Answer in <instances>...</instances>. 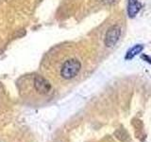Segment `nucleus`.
<instances>
[{
    "mask_svg": "<svg viewBox=\"0 0 151 142\" xmlns=\"http://www.w3.org/2000/svg\"><path fill=\"white\" fill-rule=\"evenodd\" d=\"M81 68V64L77 59H70L65 61L61 65L60 76L65 80H71L78 74Z\"/></svg>",
    "mask_w": 151,
    "mask_h": 142,
    "instance_id": "f257e3e1",
    "label": "nucleus"
},
{
    "mask_svg": "<svg viewBox=\"0 0 151 142\" xmlns=\"http://www.w3.org/2000/svg\"><path fill=\"white\" fill-rule=\"evenodd\" d=\"M121 36V28L117 25H113L109 28L105 34V39H104V44L107 47L114 46L117 42L119 41Z\"/></svg>",
    "mask_w": 151,
    "mask_h": 142,
    "instance_id": "f03ea898",
    "label": "nucleus"
},
{
    "mask_svg": "<svg viewBox=\"0 0 151 142\" xmlns=\"http://www.w3.org/2000/svg\"><path fill=\"white\" fill-rule=\"evenodd\" d=\"M34 88L35 90L40 94H48L51 90V84L45 78L42 77V76H36L34 78Z\"/></svg>",
    "mask_w": 151,
    "mask_h": 142,
    "instance_id": "7ed1b4c3",
    "label": "nucleus"
},
{
    "mask_svg": "<svg viewBox=\"0 0 151 142\" xmlns=\"http://www.w3.org/2000/svg\"><path fill=\"white\" fill-rule=\"evenodd\" d=\"M142 8L140 0H127V14L130 18L135 17Z\"/></svg>",
    "mask_w": 151,
    "mask_h": 142,
    "instance_id": "20e7f679",
    "label": "nucleus"
},
{
    "mask_svg": "<svg viewBox=\"0 0 151 142\" xmlns=\"http://www.w3.org/2000/svg\"><path fill=\"white\" fill-rule=\"evenodd\" d=\"M144 49V46L143 45H135L132 47L127 51V54H126V57L125 59L126 60H131L133 59L134 57H136L138 54H140L142 51Z\"/></svg>",
    "mask_w": 151,
    "mask_h": 142,
    "instance_id": "39448f33",
    "label": "nucleus"
},
{
    "mask_svg": "<svg viewBox=\"0 0 151 142\" xmlns=\"http://www.w3.org/2000/svg\"><path fill=\"white\" fill-rule=\"evenodd\" d=\"M142 58L144 60H145L146 62H148V63H151V56H148V55H143L142 56Z\"/></svg>",
    "mask_w": 151,
    "mask_h": 142,
    "instance_id": "423d86ee",
    "label": "nucleus"
},
{
    "mask_svg": "<svg viewBox=\"0 0 151 142\" xmlns=\"http://www.w3.org/2000/svg\"><path fill=\"white\" fill-rule=\"evenodd\" d=\"M100 1L105 4H112V3H114L116 0H100Z\"/></svg>",
    "mask_w": 151,
    "mask_h": 142,
    "instance_id": "0eeeda50",
    "label": "nucleus"
}]
</instances>
